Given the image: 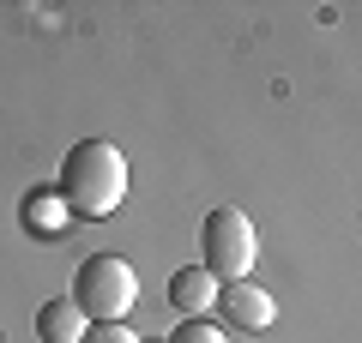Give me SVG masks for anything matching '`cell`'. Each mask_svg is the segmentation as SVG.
<instances>
[{"label":"cell","instance_id":"obj_4","mask_svg":"<svg viewBox=\"0 0 362 343\" xmlns=\"http://www.w3.org/2000/svg\"><path fill=\"white\" fill-rule=\"evenodd\" d=\"M218 313L230 319V325H242V331H266L272 319H278V301H272L266 289H259V283H223L218 289Z\"/></svg>","mask_w":362,"mask_h":343},{"label":"cell","instance_id":"obj_5","mask_svg":"<svg viewBox=\"0 0 362 343\" xmlns=\"http://www.w3.org/2000/svg\"><path fill=\"white\" fill-rule=\"evenodd\" d=\"M218 289H223V283L211 277L206 265H187V271L169 277V307H175L181 319H206L211 307H218Z\"/></svg>","mask_w":362,"mask_h":343},{"label":"cell","instance_id":"obj_8","mask_svg":"<svg viewBox=\"0 0 362 343\" xmlns=\"http://www.w3.org/2000/svg\"><path fill=\"white\" fill-rule=\"evenodd\" d=\"M78 343H139V337H133L127 325H85V337H78Z\"/></svg>","mask_w":362,"mask_h":343},{"label":"cell","instance_id":"obj_2","mask_svg":"<svg viewBox=\"0 0 362 343\" xmlns=\"http://www.w3.org/2000/svg\"><path fill=\"white\" fill-rule=\"evenodd\" d=\"M139 301V277H133L127 259L115 253H97L78 265V289H73V307L90 319V325H121Z\"/></svg>","mask_w":362,"mask_h":343},{"label":"cell","instance_id":"obj_1","mask_svg":"<svg viewBox=\"0 0 362 343\" xmlns=\"http://www.w3.org/2000/svg\"><path fill=\"white\" fill-rule=\"evenodd\" d=\"M61 205L73 217H109L121 199H127V157L109 139H78L73 151L61 157Z\"/></svg>","mask_w":362,"mask_h":343},{"label":"cell","instance_id":"obj_7","mask_svg":"<svg viewBox=\"0 0 362 343\" xmlns=\"http://www.w3.org/2000/svg\"><path fill=\"white\" fill-rule=\"evenodd\" d=\"M169 343H230V337H223V325H211V319H187V325H175Z\"/></svg>","mask_w":362,"mask_h":343},{"label":"cell","instance_id":"obj_6","mask_svg":"<svg viewBox=\"0 0 362 343\" xmlns=\"http://www.w3.org/2000/svg\"><path fill=\"white\" fill-rule=\"evenodd\" d=\"M85 325H90V319L78 313L73 301H42V313H37V337L42 343H78Z\"/></svg>","mask_w":362,"mask_h":343},{"label":"cell","instance_id":"obj_3","mask_svg":"<svg viewBox=\"0 0 362 343\" xmlns=\"http://www.w3.org/2000/svg\"><path fill=\"white\" fill-rule=\"evenodd\" d=\"M199 247H206V271L218 283H242L247 271H254L259 235H254V223H247L235 205H218V211H206V223H199Z\"/></svg>","mask_w":362,"mask_h":343}]
</instances>
